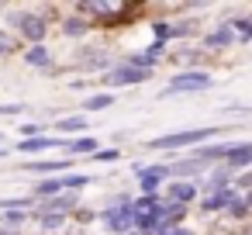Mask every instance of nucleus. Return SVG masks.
Segmentation results:
<instances>
[{
    "label": "nucleus",
    "instance_id": "nucleus-1",
    "mask_svg": "<svg viewBox=\"0 0 252 235\" xmlns=\"http://www.w3.org/2000/svg\"><path fill=\"white\" fill-rule=\"evenodd\" d=\"M214 135H221L218 125H200V128H183V132H169V135L149 138L145 149H149V152H183V149H200V145H207Z\"/></svg>",
    "mask_w": 252,
    "mask_h": 235
},
{
    "label": "nucleus",
    "instance_id": "nucleus-2",
    "mask_svg": "<svg viewBox=\"0 0 252 235\" xmlns=\"http://www.w3.org/2000/svg\"><path fill=\"white\" fill-rule=\"evenodd\" d=\"M214 87V76H211V69H180L176 76H169V83L159 90V97L166 101V97H183V94H204V90H211Z\"/></svg>",
    "mask_w": 252,
    "mask_h": 235
},
{
    "label": "nucleus",
    "instance_id": "nucleus-3",
    "mask_svg": "<svg viewBox=\"0 0 252 235\" xmlns=\"http://www.w3.org/2000/svg\"><path fill=\"white\" fill-rule=\"evenodd\" d=\"M73 11L83 14V18H90L94 28H97V25H100V28H114V21H118L121 14L135 11V7H131V4H118V0H83V4H76Z\"/></svg>",
    "mask_w": 252,
    "mask_h": 235
},
{
    "label": "nucleus",
    "instance_id": "nucleus-4",
    "mask_svg": "<svg viewBox=\"0 0 252 235\" xmlns=\"http://www.w3.org/2000/svg\"><path fill=\"white\" fill-rule=\"evenodd\" d=\"M145 80H152V73L149 69H138V66H128V63H114L97 83H104L111 94H118V90H125V87H138V83H145Z\"/></svg>",
    "mask_w": 252,
    "mask_h": 235
},
{
    "label": "nucleus",
    "instance_id": "nucleus-5",
    "mask_svg": "<svg viewBox=\"0 0 252 235\" xmlns=\"http://www.w3.org/2000/svg\"><path fill=\"white\" fill-rule=\"evenodd\" d=\"M18 35L28 42V45H45V35H49V21L42 11H14L11 14Z\"/></svg>",
    "mask_w": 252,
    "mask_h": 235
},
{
    "label": "nucleus",
    "instance_id": "nucleus-6",
    "mask_svg": "<svg viewBox=\"0 0 252 235\" xmlns=\"http://www.w3.org/2000/svg\"><path fill=\"white\" fill-rule=\"evenodd\" d=\"M97 221H100L111 235H128V232H135V201H131L128 207H100Z\"/></svg>",
    "mask_w": 252,
    "mask_h": 235
},
{
    "label": "nucleus",
    "instance_id": "nucleus-7",
    "mask_svg": "<svg viewBox=\"0 0 252 235\" xmlns=\"http://www.w3.org/2000/svg\"><path fill=\"white\" fill-rule=\"evenodd\" d=\"M238 197H242V190L231 183V187H218V190L204 194L197 204H200V211H204V214H224V211H228V207H231Z\"/></svg>",
    "mask_w": 252,
    "mask_h": 235
},
{
    "label": "nucleus",
    "instance_id": "nucleus-8",
    "mask_svg": "<svg viewBox=\"0 0 252 235\" xmlns=\"http://www.w3.org/2000/svg\"><path fill=\"white\" fill-rule=\"evenodd\" d=\"M162 201H173V204L190 207L193 201H200V183H197V180H166Z\"/></svg>",
    "mask_w": 252,
    "mask_h": 235
},
{
    "label": "nucleus",
    "instance_id": "nucleus-9",
    "mask_svg": "<svg viewBox=\"0 0 252 235\" xmlns=\"http://www.w3.org/2000/svg\"><path fill=\"white\" fill-rule=\"evenodd\" d=\"M207 169H211V166L197 163L193 156H176V159L166 163V176H169V180H204Z\"/></svg>",
    "mask_w": 252,
    "mask_h": 235
},
{
    "label": "nucleus",
    "instance_id": "nucleus-10",
    "mask_svg": "<svg viewBox=\"0 0 252 235\" xmlns=\"http://www.w3.org/2000/svg\"><path fill=\"white\" fill-rule=\"evenodd\" d=\"M76 207H80V194L73 190H63L59 197H49V201H35L38 214H76Z\"/></svg>",
    "mask_w": 252,
    "mask_h": 235
},
{
    "label": "nucleus",
    "instance_id": "nucleus-11",
    "mask_svg": "<svg viewBox=\"0 0 252 235\" xmlns=\"http://www.w3.org/2000/svg\"><path fill=\"white\" fill-rule=\"evenodd\" d=\"M73 156H63V159H38V163H21V169H28V173H38L42 180L45 176H66V173H73Z\"/></svg>",
    "mask_w": 252,
    "mask_h": 235
},
{
    "label": "nucleus",
    "instance_id": "nucleus-12",
    "mask_svg": "<svg viewBox=\"0 0 252 235\" xmlns=\"http://www.w3.org/2000/svg\"><path fill=\"white\" fill-rule=\"evenodd\" d=\"M114 63H118V59H114L107 49H83V56H76V66H80V69H87V73H100V76H104Z\"/></svg>",
    "mask_w": 252,
    "mask_h": 235
},
{
    "label": "nucleus",
    "instance_id": "nucleus-13",
    "mask_svg": "<svg viewBox=\"0 0 252 235\" xmlns=\"http://www.w3.org/2000/svg\"><path fill=\"white\" fill-rule=\"evenodd\" d=\"M224 166H228V169H235V173L252 169V142H228Z\"/></svg>",
    "mask_w": 252,
    "mask_h": 235
},
{
    "label": "nucleus",
    "instance_id": "nucleus-14",
    "mask_svg": "<svg viewBox=\"0 0 252 235\" xmlns=\"http://www.w3.org/2000/svg\"><path fill=\"white\" fill-rule=\"evenodd\" d=\"M166 180V163H149V169L138 176V194H162Z\"/></svg>",
    "mask_w": 252,
    "mask_h": 235
},
{
    "label": "nucleus",
    "instance_id": "nucleus-15",
    "mask_svg": "<svg viewBox=\"0 0 252 235\" xmlns=\"http://www.w3.org/2000/svg\"><path fill=\"white\" fill-rule=\"evenodd\" d=\"M231 45H238V35L231 32L228 21H221L211 35H204V49H211V52H228Z\"/></svg>",
    "mask_w": 252,
    "mask_h": 235
},
{
    "label": "nucleus",
    "instance_id": "nucleus-16",
    "mask_svg": "<svg viewBox=\"0 0 252 235\" xmlns=\"http://www.w3.org/2000/svg\"><path fill=\"white\" fill-rule=\"evenodd\" d=\"M59 32H63L66 38H87V35L94 32V21L83 18V14H69V18L59 21Z\"/></svg>",
    "mask_w": 252,
    "mask_h": 235
},
{
    "label": "nucleus",
    "instance_id": "nucleus-17",
    "mask_svg": "<svg viewBox=\"0 0 252 235\" xmlns=\"http://www.w3.org/2000/svg\"><path fill=\"white\" fill-rule=\"evenodd\" d=\"M28 221H35V207L32 211H25V207H7V211H0V225L4 228H21V225H28Z\"/></svg>",
    "mask_w": 252,
    "mask_h": 235
},
{
    "label": "nucleus",
    "instance_id": "nucleus-18",
    "mask_svg": "<svg viewBox=\"0 0 252 235\" xmlns=\"http://www.w3.org/2000/svg\"><path fill=\"white\" fill-rule=\"evenodd\" d=\"M25 63L32 66V69H52V52H49V45H28V52H25Z\"/></svg>",
    "mask_w": 252,
    "mask_h": 235
},
{
    "label": "nucleus",
    "instance_id": "nucleus-19",
    "mask_svg": "<svg viewBox=\"0 0 252 235\" xmlns=\"http://www.w3.org/2000/svg\"><path fill=\"white\" fill-rule=\"evenodd\" d=\"M114 104H118V94L100 90V94H90V97L83 101V114H97V111H107V107H114Z\"/></svg>",
    "mask_w": 252,
    "mask_h": 235
},
{
    "label": "nucleus",
    "instance_id": "nucleus-20",
    "mask_svg": "<svg viewBox=\"0 0 252 235\" xmlns=\"http://www.w3.org/2000/svg\"><path fill=\"white\" fill-rule=\"evenodd\" d=\"M159 221H162L159 207L156 211H135V232L138 235H156L159 232Z\"/></svg>",
    "mask_w": 252,
    "mask_h": 235
},
{
    "label": "nucleus",
    "instance_id": "nucleus-21",
    "mask_svg": "<svg viewBox=\"0 0 252 235\" xmlns=\"http://www.w3.org/2000/svg\"><path fill=\"white\" fill-rule=\"evenodd\" d=\"M87 114H66V118H56V132L66 138V135H76V132H87Z\"/></svg>",
    "mask_w": 252,
    "mask_h": 235
},
{
    "label": "nucleus",
    "instance_id": "nucleus-22",
    "mask_svg": "<svg viewBox=\"0 0 252 235\" xmlns=\"http://www.w3.org/2000/svg\"><path fill=\"white\" fill-rule=\"evenodd\" d=\"M121 63H128V66H138V69H149V73H156V66H159L162 59H156L149 49H142V52H128V56H121Z\"/></svg>",
    "mask_w": 252,
    "mask_h": 235
},
{
    "label": "nucleus",
    "instance_id": "nucleus-23",
    "mask_svg": "<svg viewBox=\"0 0 252 235\" xmlns=\"http://www.w3.org/2000/svg\"><path fill=\"white\" fill-rule=\"evenodd\" d=\"M100 145H97V138L94 135H76V138H69V152L73 156H94Z\"/></svg>",
    "mask_w": 252,
    "mask_h": 235
},
{
    "label": "nucleus",
    "instance_id": "nucleus-24",
    "mask_svg": "<svg viewBox=\"0 0 252 235\" xmlns=\"http://www.w3.org/2000/svg\"><path fill=\"white\" fill-rule=\"evenodd\" d=\"M197 35V21H169V42H180V38H193Z\"/></svg>",
    "mask_w": 252,
    "mask_h": 235
},
{
    "label": "nucleus",
    "instance_id": "nucleus-25",
    "mask_svg": "<svg viewBox=\"0 0 252 235\" xmlns=\"http://www.w3.org/2000/svg\"><path fill=\"white\" fill-rule=\"evenodd\" d=\"M35 221H38L42 232H63L66 221H69V214H38V211H35Z\"/></svg>",
    "mask_w": 252,
    "mask_h": 235
},
{
    "label": "nucleus",
    "instance_id": "nucleus-26",
    "mask_svg": "<svg viewBox=\"0 0 252 235\" xmlns=\"http://www.w3.org/2000/svg\"><path fill=\"white\" fill-rule=\"evenodd\" d=\"M228 25H231V32L238 35V45H249V42H252V14H249V18H231Z\"/></svg>",
    "mask_w": 252,
    "mask_h": 235
},
{
    "label": "nucleus",
    "instance_id": "nucleus-27",
    "mask_svg": "<svg viewBox=\"0 0 252 235\" xmlns=\"http://www.w3.org/2000/svg\"><path fill=\"white\" fill-rule=\"evenodd\" d=\"M224 218H231V221L245 225V221H252V207H249V204H245V201L238 197V201H235V204H231V207L224 211Z\"/></svg>",
    "mask_w": 252,
    "mask_h": 235
},
{
    "label": "nucleus",
    "instance_id": "nucleus-28",
    "mask_svg": "<svg viewBox=\"0 0 252 235\" xmlns=\"http://www.w3.org/2000/svg\"><path fill=\"white\" fill-rule=\"evenodd\" d=\"M90 183H94L90 173H66V176H63V190H73V194H76L80 187H90Z\"/></svg>",
    "mask_w": 252,
    "mask_h": 235
},
{
    "label": "nucleus",
    "instance_id": "nucleus-29",
    "mask_svg": "<svg viewBox=\"0 0 252 235\" xmlns=\"http://www.w3.org/2000/svg\"><path fill=\"white\" fill-rule=\"evenodd\" d=\"M97 214H100L97 207H83V204H80V207H76V214H73V221H76L80 228H87V225H94V221H97Z\"/></svg>",
    "mask_w": 252,
    "mask_h": 235
},
{
    "label": "nucleus",
    "instance_id": "nucleus-30",
    "mask_svg": "<svg viewBox=\"0 0 252 235\" xmlns=\"http://www.w3.org/2000/svg\"><path fill=\"white\" fill-rule=\"evenodd\" d=\"M90 159H94V163H118V159H121V149H118V145H111V149H97Z\"/></svg>",
    "mask_w": 252,
    "mask_h": 235
},
{
    "label": "nucleus",
    "instance_id": "nucleus-31",
    "mask_svg": "<svg viewBox=\"0 0 252 235\" xmlns=\"http://www.w3.org/2000/svg\"><path fill=\"white\" fill-rule=\"evenodd\" d=\"M221 114H224V118H249V114H252V107H242V104H231V107H221Z\"/></svg>",
    "mask_w": 252,
    "mask_h": 235
},
{
    "label": "nucleus",
    "instance_id": "nucleus-32",
    "mask_svg": "<svg viewBox=\"0 0 252 235\" xmlns=\"http://www.w3.org/2000/svg\"><path fill=\"white\" fill-rule=\"evenodd\" d=\"M42 132H45V128H42L38 121H28V125H21V135H25V138H38Z\"/></svg>",
    "mask_w": 252,
    "mask_h": 235
},
{
    "label": "nucleus",
    "instance_id": "nucleus-33",
    "mask_svg": "<svg viewBox=\"0 0 252 235\" xmlns=\"http://www.w3.org/2000/svg\"><path fill=\"white\" fill-rule=\"evenodd\" d=\"M11 52H18V42H14V38H7L4 32H0V56H11Z\"/></svg>",
    "mask_w": 252,
    "mask_h": 235
},
{
    "label": "nucleus",
    "instance_id": "nucleus-34",
    "mask_svg": "<svg viewBox=\"0 0 252 235\" xmlns=\"http://www.w3.org/2000/svg\"><path fill=\"white\" fill-rule=\"evenodd\" d=\"M0 114H7V118H21V114H25V104H0Z\"/></svg>",
    "mask_w": 252,
    "mask_h": 235
},
{
    "label": "nucleus",
    "instance_id": "nucleus-35",
    "mask_svg": "<svg viewBox=\"0 0 252 235\" xmlns=\"http://www.w3.org/2000/svg\"><path fill=\"white\" fill-rule=\"evenodd\" d=\"M156 235H197V232H190V228H169V232H166V228H159Z\"/></svg>",
    "mask_w": 252,
    "mask_h": 235
},
{
    "label": "nucleus",
    "instance_id": "nucleus-36",
    "mask_svg": "<svg viewBox=\"0 0 252 235\" xmlns=\"http://www.w3.org/2000/svg\"><path fill=\"white\" fill-rule=\"evenodd\" d=\"M145 169H149V163H142V159H138V163H131V176H135V180H138Z\"/></svg>",
    "mask_w": 252,
    "mask_h": 235
},
{
    "label": "nucleus",
    "instance_id": "nucleus-37",
    "mask_svg": "<svg viewBox=\"0 0 252 235\" xmlns=\"http://www.w3.org/2000/svg\"><path fill=\"white\" fill-rule=\"evenodd\" d=\"M87 87H90V80H73L69 83V90H87Z\"/></svg>",
    "mask_w": 252,
    "mask_h": 235
},
{
    "label": "nucleus",
    "instance_id": "nucleus-38",
    "mask_svg": "<svg viewBox=\"0 0 252 235\" xmlns=\"http://www.w3.org/2000/svg\"><path fill=\"white\" fill-rule=\"evenodd\" d=\"M238 235H252V221H245V225H238Z\"/></svg>",
    "mask_w": 252,
    "mask_h": 235
},
{
    "label": "nucleus",
    "instance_id": "nucleus-39",
    "mask_svg": "<svg viewBox=\"0 0 252 235\" xmlns=\"http://www.w3.org/2000/svg\"><path fill=\"white\" fill-rule=\"evenodd\" d=\"M242 201H245V204L252 207V190H245V194H242Z\"/></svg>",
    "mask_w": 252,
    "mask_h": 235
},
{
    "label": "nucleus",
    "instance_id": "nucleus-40",
    "mask_svg": "<svg viewBox=\"0 0 252 235\" xmlns=\"http://www.w3.org/2000/svg\"><path fill=\"white\" fill-rule=\"evenodd\" d=\"M0 145H4V135H0Z\"/></svg>",
    "mask_w": 252,
    "mask_h": 235
},
{
    "label": "nucleus",
    "instance_id": "nucleus-41",
    "mask_svg": "<svg viewBox=\"0 0 252 235\" xmlns=\"http://www.w3.org/2000/svg\"><path fill=\"white\" fill-rule=\"evenodd\" d=\"M128 235H138V232H128Z\"/></svg>",
    "mask_w": 252,
    "mask_h": 235
}]
</instances>
